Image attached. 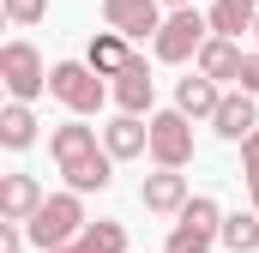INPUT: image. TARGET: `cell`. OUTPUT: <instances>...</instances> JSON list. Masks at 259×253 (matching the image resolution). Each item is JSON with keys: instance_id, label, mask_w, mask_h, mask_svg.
Returning <instances> with one entry per match:
<instances>
[{"instance_id": "obj_1", "label": "cell", "mask_w": 259, "mask_h": 253, "mask_svg": "<svg viewBox=\"0 0 259 253\" xmlns=\"http://www.w3.org/2000/svg\"><path fill=\"white\" fill-rule=\"evenodd\" d=\"M30 247H66V241H78L84 235V205H78V193H55V199H42L36 211H30Z\"/></svg>"}, {"instance_id": "obj_2", "label": "cell", "mask_w": 259, "mask_h": 253, "mask_svg": "<svg viewBox=\"0 0 259 253\" xmlns=\"http://www.w3.org/2000/svg\"><path fill=\"white\" fill-rule=\"evenodd\" d=\"M49 97H61L72 115H97L109 103V85L91 61H61V66H49Z\"/></svg>"}, {"instance_id": "obj_3", "label": "cell", "mask_w": 259, "mask_h": 253, "mask_svg": "<svg viewBox=\"0 0 259 253\" xmlns=\"http://www.w3.org/2000/svg\"><path fill=\"white\" fill-rule=\"evenodd\" d=\"M217 235H223L217 199H187V205L175 211V229H169V247H163V253H211Z\"/></svg>"}, {"instance_id": "obj_4", "label": "cell", "mask_w": 259, "mask_h": 253, "mask_svg": "<svg viewBox=\"0 0 259 253\" xmlns=\"http://www.w3.org/2000/svg\"><path fill=\"white\" fill-rule=\"evenodd\" d=\"M205 36H211V24L199 18L193 6H175V12L163 18V30L151 36V49H157V61H199Z\"/></svg>"}, {"instance_id": "obj_5", "label": "cell", "mask_w": 259, "mask_h": 253, "mask_svg": "<svg viewBox=\"0 0 259 253\" xmlns=\"http://www.w3.org/2000/svg\"><path fill=\"white\" fill-rule=\"evenodd\" d=\"M0 78H6V91H12L18 103H30V97L49 91V66H42V55H36L30 43H6V49H0Z\"/></svg>"}, {"instance_id": "obj_6", "label": "cell", "mask_w": 259, "mask_h": 253, "mask_svg": "<svg viewBox=\"0 0 259 253\" xmlns=\"http://www.w3.org/2000/svg\"><path fill=\"white\" fill-rule=\"evenodd\" d=\"M151 157H157L163 169H187V163H193V121H187L181 109L151 115Z\"/></svg>"}, {"instance_id": "obj_7", "label": "cell", "mask_w": 259, "mask_h": 253, "mask_svg": "<svg viewBox=\"0 0 259 253\" xmlns=\"http://www.w3.org/2000/svg\"><path fill=\"white\" fill-rule=\"evenodd\" d=\"M103 24H115L121 36H157L163 30V0H103Z\"/></svg>"}, {"instance_id": "obj_8", "label": "cell", "mask_w": 259, "mask_h": 253, "mask_svg": "<svg viewBox=\"0 0 259 253\" xmlns=\"http://www.w3.org/2000/svg\"><path fill=\"white\" fill-rule=\"evenodd\" d=\"M139 199H145V211H157V217H175V211H181L193 193H187V175H181V169H163V163H157V175H145Z\"/></svg>"}, {"instance_id": "obj_9", "label": "cell", "mask_w": 259, "mask_h": 253, "mask_svg": "<svg viewBox=\"0 0 259 253\" xmlns=\"http://www.w3.org/2000/svg\"><path fill=\"white\" fill-rule=\"evenodd\" d=\"M151 97H157L151 66H145V55H133V61L115 72V103H121V115H151Z\"/></svg>"}, {"instance_id": "obj_10", "label": "cell", "mask_w": 259, "mask_h": 253, "mask_svg": "<svg viewBox=\"0 0 259 253\" xmlns=\"http://www.w3.org/2000/svg\"><path fill=\"white\" fill-rule=\"evenodd\" d=\"M211 126L223 133V139H247L259 126V103H253V91H223V103H217V115H211Z\"/></svg>"}, {"instance_id": "obj_11", "label": "cell", "mask_w": 259, "mask_h": 253, "mask_svg": "<svg viewBox=\"0 0 259 253\" xmlns=\"http://www.w3.org/2000/svg\"><path fill=\"white\" fill-rule=\"evenodd\" d=\"M103 145H109V157L115 163H127V157H145L151 151V121H139V115H121V121L103 126Z\"/></svg>"}, {"instance_id": "obj_12", "label": "cell", "mask_w": 259, "mask_h": 253, "mask_svg": "<svg viewBox=\"0 0 259 253\" xmlns=\"http://www.w3.org/2000/svg\"><path fill=\"white\" fill-rule=\"evenodd\" d=\"M241 61H247V55H241V43H235V36H217V30H211V36H205V49H199V72H205V78H217V85H223V78H241Z\"/></svg>"}, {"instance_id": "obj_13", "label": "cell", "mask_w": 259, "mask_h": 253, "mask_svg": "<svg viewBox=\"0 0 259 253\" xmlns=\"http://www.w3.org/2000/svg\"><path fill=\"white\" fill-rule=\"evenodd\" d=\"M61 175H66L72 193H103L115 181V157H109V145H103V151H91V157H78V163H61Z\"/></svg>"}, {"instance_id": "obj_14", "label": "cell", "mask_w": 259, "mask_h": 253, "mask_svg": "<svg viewBox=\"0 0 259 253\" xmlns=\"http://www.w3.org/2000/svg\"><path fill=\"white\" fill-rule=\"evenodd\" d=\"M217 103H223V91H217V78H205V72H193V78L175 85V109H181L187 121H211Z\"/></svg>"}, {"instance_id": "obj_15", "label": "cell", "mask_w": 259, "mask_h": 253, "mask_svg": "<svg viewBox=\"0 0 259 253\" xmlns=\"http://www.w3.org/2000/svg\"><path fill=\"white\" fill-rule=\"evenodd\" d=\"M42 205V187H36V175H6L0 181V217H12V223H30V211Z\"/></svg>"}, {"instance_id": "obj_16", "label": "cell", "mask_w": 259, "mask_h": 253, "mask_svg": "<svg viewBox=\"0 0 259 253\" xmlns=\"http://www.w3.org/2000/svg\"><path fill=\"white\" fill-rule=\"evenodd\" d=\"M127 61H133V36H121L115 24L91 36V66H97L103 78H115V72H121V66H127Z\"/></svg>"}, {"instance_id": "obj_17", "label": "cell", "mask_w": 259, "mask_h": 253, "mask_svg": "<svg viewBox=\"0 0 259 253\" xmlns=\"http://www.w3.org/2000/svg\"><path fill=\"white\" fill-rule=\"evenodd\" d=\"M49 151H55V163H78V157H91L97 151V126H84V121H66L49 133Z\"/></svg>"}, {"instance_id": "obj_18", "label": "cell", "mask_w": 259, "mask_h": 253, "mask_svg": "<svg viewBox=\"0 0 259 253\" xmlns=\"http://www.w3.org/2000/svg\"><path fill=\"white\" fill-rule=\"evenodd\" d=\"M0 145L6 151H24V145H36V115H30V103H6L0 109Z\"/></svg>"}, {"instance_id": "obj_19", "label": "cell", "mask_w": 259, "mask_h": 253, "mask_svg": "<svg viewBox=\"0 0 259 253\" xmlns=\"http://www.w3.org/2000/svg\"><path fill=\"white\" fill-rule=\"evenodd\" d=\"M72 247H78V253H127V223L97 217V223H84V235H78Z\"/></svg>"}, {"instance_id": "obj_20", "label": "cell", "mask_w": 259, "mask_h": 253, "mask_svg": "<svg viewBox=\"0 0 259 253\" xmlns=\"http://www.w3.org/2000/svg\"><path fill=\"white\" fill-rule=\"evenodd\" d=\"M259 18V0H217L211 6V30L217 36H241V30H253Z\"/></svg>"}, {"instance_id": "obj_21", "label": "cell", "mask_w": 259, "mask_h": 253, "mask_svg": "<svg viewBox=\"0 0 259 253\" xmlns=\"http://www.w3.org/2000/svg\"><path fill=\"white\" fill-rule=\"evenodd\" d=\"M229 253H253L259 247V211H235V217H223V235H217Z\"/></svg>"}, {"instance_id": "obj_22", "label": "cell", "mask_w": 259, "mask_h": 253, "mask_svg": "<svg viewBox=\"0 0 259 253\" xmlns=\"http://www.w3.org/2000/svg\"><path fill=\"white\" fill-rule=\"evenodd\" d=\"M0 12H6L12 24H36V18L49 12V0H0Z\"/></svg>"}, {"instance_id": "obj_23", "label": "cell", "mask_w": 259, "mask_h": 253, "mask_svg": "<svg viewBox=\"0 0 259 253\" xmlns=\"http://www.w3.org/2000/svg\"><path fill=\"white\" fill-rule=\"evenodd\" d=\"M241 169H247V175H259V126L241 139Z\"/></svg>"}, {"instance_id": "obj_24", "label": "cell", "mask_w": 259, "mask_h": 253, "mask_svg": "<svg viewBox=\"0 0 259 253\" xmlns=\"http://www.w3.org/2000/svg\"><path fill=\"white\" fill-rule=\"evenodd\" d=\"M241 91H253V97H259V55L241 61Z\"/></svg>"}, {"instance_id": "obj_25", "label": "cell", "mask_w": 259, "mask_h": 253, "mask_svg": "<svg viewBox=\"0 0 259 253\" xmlns=\"http://www.w3.org/2000/svg\"><path fill=\"white\" fill-rule=\"evenodd\" d=\"M247 193H253V211H259V175H247Z\"/></svg>"}, {"instance_id": "obj_26", "label": "cell", "mask_w": 259, "mask_h": 253, "mask_svg": "<svg viewBox=\"0 0 259 253\" xmlns=\"http://www.w3.org/2000/svg\"><path fill=\"white\" fill-rule=\"evenodd\" d=\"M49 253H78V247H72V241H66V247H49Z\"/></svg>"}, {"instance_id": "obj_27", "label": "cell", "mask_w": 259, "mask_h": 253, "mask_svg": "<svg viewBox=\"0 0 259 253\" xmlns=\"http://www.w3.org/2000/svg\"><path fill=\"white\" fill-rule=\"evenodd\" d=\"M163 6H193V0H163Z\"/></svg>"}, {"instance_id": "obj_28", "label": "cell", "mask_w": 259, "mask_h": 253, "mask_svg": "<svg viewBox=\"0 0 259 253\" xmlns=\"http://www.w3.org/2000/svg\"><path fill=\"white\" fill-rule=\"evenodd\" d=\"M253 36H259V18H253Z\"/></svg>"}]
</instances>
